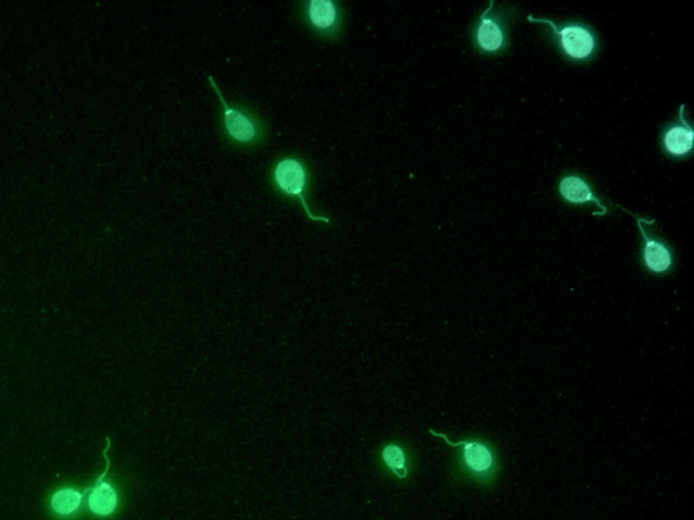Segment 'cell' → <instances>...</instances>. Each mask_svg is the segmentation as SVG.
I'll list each match as a JSON object with an SVG mask.
<instances>
[{"label": "cell", "mask_w": 694, "mask_h": 520, "mask_svg": "<svg viewBox=\"0 0 694 520\" xmlns=\"http://www.w3.org/2000/svg\"><path fill=\"white\" fill-rule=\"evenodd\" d=\"M83 495L74 488H61L53 493L52 511L63 518L76 514L82 507Z\"/></svg>", "instance_id": "11"}, {"label": "cell", "mask_w": 694, "mask_h": 520, "mask_svg": "<svg viewBox=\"0 0 694 520\" xmlns=\"http://www.w3.org/2000/svg\"><path fill=\"white\" fill-rule=\"evenodd\" d=\"M270 183L282 197L300 202L311 221L330 223L329 217L312 213L307 197L311 193L312 171L307 159L299 154H287L278 158L270 170Z\"/></svg>", "instance_id": "2"}, {"label": "cell", "mask_w": 694, "mask_h": 520, "mask_svg": "<svg viewBox=\"0 0 694 520\" xmlns=\"http://www.w3.org/2000/svg\"><path fill=\"white\" fill-rule=\"evenodd\" d=\"M685 105L681 106L680 117L663 130L662 143L667 154L671 156H686L693 148L694 132L692 126L685 120Z\"/></svg>", "instance_id": "8"}, {"label": "cell", "mask_w": 694, "mask_h": 520, "mask_svg": "<svg viewBox=\"0 0 694 520\" xmlns=\"http://www.w3.org/2000/svg\"><path fill=\"white\" fill-rule=\"evenodd\" d=\"M381 458L388 469L395 474L398 479L403 480L408 476V460L406 451L400 445L391 443L383 449Z\"/></svg>", "instance_id": "12"}, {"label": "cell", "mask_w": 694, "mask_h": 520, "mask_svg": "<svg viewBox=\"0 0 694 520\" xmlns=\"http://www.w3.org/2000/svg\"><path fill=\"white\" fill-rule=\"evenodd\" d=\"M433 437L444 439L446 445L455 447L457 453V468L464 476L469 477L480 484H490L497 479L501 469V458L498 451L490 442L482 438L465 439V441L451 442L445 434L430 430Z\"/></svg>", "instance_id": "3"}, {"label": "cell", "mask_w": 694, "mask_h": 520, "mask_svg": "<svg viewBox=\"0 0 694 520\" xmlns=\"http://www.w3.org/2000/svg\"><path fill=\"white\" fill-rule=\"evenodd\" d=\"M109 460L108 466L101 477H99L97 484L90 489L89 496H87V504H89L90 511L94 515L106 516L113 515L117 510L118 506V495L116 489L113 488L112 484L106 483L105 477L109 470Z\"/></svg>", "instance_id": "10"}, {"label": "cell", "mask_w": 694, "mask_h": 520, "mask_svg": "<svg viewBox=\"0 0 694 520\" xmlns=\"http://www.w3.org/2000/svg\"><path fill=\"white\" fill-rule=\"evenodd\" d=\"M296 6L305 28L316 37L337 41L345 33L346 10L338 0H305Z\"/></svg>", "instance_id": "4"}, {"label": "cell", "mask_w": 694, "mask_h": 520, "mask_svg": "<svg viewBox=\"0 0 694 520\" xmlns=\"http://www.w3.org/2000/svg\"><path fill=\"white\" fill-rule=\"evenodd\" d=\"M494 0H491L488 9L484 11L476 26L475 41L483 52L497 53L506 47V29L501 17L493 10Z\"/></svg>", "instance_id": "7"}, {"label": "cell", "mask_w": 694, "mask_h": 520, "mask_svg": "<svg viewBox=\"0 0 694 520\" xmlns=\"http://www.w3.org/2000/svg\"><path fill=\"white\" fill-rule=\"evenodd\" d=\"M216 91L221 105V133L224 141L240 148H257L268 139V125L251 107L234 103L230 105L224 98L212 76L208 78Z\"/></svg>", "instance_id": "1"}, {"label": "cell", "mask_w": 694, "mask_h": 520, "mask_svg": "<svg viewBox=\"0 0 694 520\" xmlns=\"http://www.w3.org/2000/svg\"><path fill=\"white\" fill-rule=\"evenodd\" d=\"M638 220V227L640 233L643 235L644 248L642 254L643 266L646 267L651 274L663 275L669 273L676 263L674 259L673 251L669 244L662 242V240L655 239L654 236L647 233L646 228H644V219Z\"/></svg>", "instance_id": "6"}, {"label": "cell", "mask_w": 694, "mask_h": 520, "mask_svg": "<svg viewBox=\"0 0 694 520\" xmlns=\"http://www.w3.org/2000/svg\"><path fill=\"white\" fill-rule=\"evenodd\" d=\"M559 191L563 200L570 202V204L583 205L593 202L601 209L598 216H604L608 212L606 206L602 205L600 198L591 190L589 183L582 177H578V175H567V177H564L560 181Z\"/></svg>", "instance_id": "9"}, {"label": "cell", "mask_w": 694, "mask_h": 520, "mask_svg": "<svg viewBox=\"0 0 694 520\" xmlns=\"http://www.w3.org/2000/svg\"><path fill=\"white\" fill-rule=\"evenodd\" d=\"M533 24L548 25L559 38L560 49L570 59L582 61L590 59L597 49V37L593 30L581 22L556 24L551 19L528 17Z\"/></svg>", "instance_id": "5"}]
</instances>
